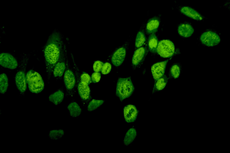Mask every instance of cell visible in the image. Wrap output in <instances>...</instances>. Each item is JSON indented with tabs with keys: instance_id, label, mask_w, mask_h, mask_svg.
Listing matches in <instances>:
<instances>
[{
	"instance_id": "cell-17",
	"label": "cell",
	"mask_w": 230,
	"mask_h": 153,
	"mask_svg": "<svg viewBox=\"0 0 230 153\" xmlns=\"http://www.w3.org/2000/svg\"><path fill=\"white\" fill-rule=\"evenodd\" d=\"M160 23V19L158 16L153 17L147 21L146 27V33L150 35L155 33L158 31Z\"/></svg>"
},
{
	"instance_id": "cell-12",
	"label": "cell",
	"mask_w": 230,
	"mask_h": 153,
	"mask_svg": "<svg viewBox=\"0 0 230 153\" xmlns=\"http://www.w3.org/2000/svg\"><path fill=\"white\" fill-rule=\"evenodd\" d=\"M148 52L146 47L142 46L135 50L132 59V65L133 68H135L143 63Z\"/></svg>"
},
{
	"instance_id": "cell-18",
	"label": "cell",
	"mask_w": 230,
	"mask_h": 153,
	"mask_svg": "<svg viewBox=\"0 0 230 153\" xmlns=\"http://www.w3.org/2000/svg\"><path fill=\"white\" fill-rule=\"evenodd\" d=\"M64 98V93L63 89L60 88L51 94L49 96V100L55 105L60 104Z\"/></svg>"
},
{
	"instance_id": "cell-8",
	"label": "cell",
	"mask_w": 230,
	"mask_h": 153,
	"mask_svg": "<svg viewBox=\"0 0 230 153\" xmlns=\"http://www.w3.org/2000/svg\"><path fill=\"white\" fill-rule=\"evenodd\" d=\"M68 57L66 46L64 43L59 59L55 66L53 71L54 76L57 79H61L64 73Z\"/></svg>"
},
{
	"instance_id": "cell-19",
	"label": "cell",
	"mask_w": 230,
	"mask_h": 153,
	"mask_svg": "<svg viewBox=\"0 0 230 153\" xmlns=\"http://www.w3.org/2000/svg\"><path fill=\"white\" fill-rule=\"evenodd\" d=\"M168 78L165 75H163L160 78L155 80V82L152 89V94L163 90L167 85Z\"/></svg>"
},
{
	"instance_id": "cell-22",
	"label": "cell",
	"mask_w": 230,
	"mask_h": 153,
	"mask_svg": "<svg viewBox=\"0 0 230 153\" xmlns=\"http://www.w3.org/2000/svg\"><path fill=\"white\" fill-rule=\"evenodd\" d=\"M137 131L133 127L130 128L126 133L123 140L124 144L128 146L134 141L137 136Z\"/></svg>"
},
{
	"instance_id": "cell-1",
	"label": "cell",
	"mask_w": 230,
	"mask_h": 153,
	"mask_svg": "<svg viewBox=\"0 0 230 153\" xmlns=\"http://www.w3.org/2000/svg\"><path fill=\"white\" fill-rule=\"evenodd\" d=\"M64 43V35L60 31L55 29L49 35L42 47L48 83H49L54 68L59 59Z\"/></svg>"
},
{
	"instance_id": "cell-13",
	"label": "cell",
	"mask_w": 230,
	"mask_h": 153,
	"mask_svg": "<svg viewBox=\"0 0 230 153\" xmlns=\"http://www.w3.org/2000/svg\"><path fill=\"white\" fill-rule=\"evenodd\" d=\"M178 10L182 14L194 20L202 21L205 19L199 13L191 7L186 6H180Z\"/></svg>"
},
{
	"instance_id": "cell-3",
	"label": "cell",
	"mask_w": 230,
	"mask_h": 153,
	"mask_svg": "<svg viewBox=\"0 0 230 153\" xmlns=\"http://www.w3.org/2000/svg\"><path fill=\"white\" fill-rule=\"evenodd\" d=\"M134 87L131 77H119L116 88V95L120 101L130 97L133 94Z\"/></svg>"
},
{
	"instance_id": "cell-10",
	"label": "cell",
	"mask_w": 230,
	"mask_h": 153,
	"mask_svg": "<svg viewBox=\"0 0 230 153\" xmlns=\"http://www.w3.org/2000/svg\"><path fill=\"white\" fill-rule=\"evenodd\" d=\"M128 44L126 42L113 52L111 56V61L115 67L120 66L125 58Z\"/></svg>"
},
{
	"instance_id": "cell-29",
	"label": "cell",
	"mask_w": 230,
	"mask_h": 153,
	"mask_svg": "<svg viewBox=\"0 0 230 153\" xmlns=\"http://www.w3.org/2000/svg\"><path fill=\"white\" fill-rule=\"evenodd\" d=\"M111 69V64L108 62H107L104 63L101 70L102 73L106 75L109 73Z\"/></svg>"
},
{
	"instance_id": "cell-20",
	"label": "cell",
	"mask_w": 230,
	"mask_h": 153,
	"mask_svg": "<svg viewBox=\"0 0 230 153\" xmlns=\"http://www.w3.org/2000/svg\"><path fill=\"white\" fill-rule=\"evenodd\" d=\"M181 65L180 63L173 64L170 67L169 73V79H176L180 76L181 71Z\"/></svg>"
},
{
	"instance_id": "cell-26",
	"label": "cell",
	"mask_w": 230,
	"mask_h": 153,
	"mask_svg": "<svg viewBox=\"0 0 230 153\" xmlns=\"http://www.w3.org/2000/svg\"><path fill=\"white\" fill-rule=\"evenodd\" d=\"M104 102L105 101L103 100L93 99L89 103L87 106V110L90 111H94L102 105Z\"/></svg>"
},
{
	"instance_id": "cell-9",
	"label": "cell",
	"mask_w": 230,
	"mask_h": 153,
	"mask_svg": "<svg viewBox=\"0 0 230 153\" xmlns=\"http://www.w3.org/2000/svg\"><path fill=\"white\" fill-rule=\"evenodd\" d=\"M199 39L201 43L207 47H213L217 45L220 42L219 35L215 31L208 30L201 35Z\"/></svg>"
},
{
	"instance_id": "cell-14",
	"label": "cell",
	"mask_w": 230,
	"mask_h": 153,
	"mask_svg": "<svg viewBox=\"0 0 230 153\" xmlns=\"http://www.w3.org/2000/svg\"><path fill=\"white\" fill-rule=\"evenodd\" d=\"M138 113V110L134 105L129 104L125 106L123 108L124 117L125 121L128 123L134 122Z\"/></svg>"
},
{
	"instance_id": "cell-25",
	"label": "cell",
	"mask_w": 230,
	"mask_h": 153,
	"mask_svg": "<svg viewBox=\"0 0 230 153\" xmlns=\"http://www.w3.org/2000/svg\"><path fill=\"white\" fill-rule=\"evenodd\" d=\"M8 86V79L6 74L3 73L0 75V91L2 94H4Z\"/></svg>"
},
{
	"instance_id": "cell-23",
	"label": "cell",
	"mask_w": 230,
	"mask_h": 153,
	"mask_svg": "<svg viewBox=\"0 0 230 153\" xmlns=\"http://www.w3.org/2000/svg\"><path fill=\"white\" fill-rule=\"evenodd\" d=\"M67 109L70 115L73 118L79 116L81 112V109L80 106L75 102H72L70 103L67 106Z\"/></svg>"
},
{
	"instance_id": "cell-4",
	"label": "cell",
	"mask_w": 230,
	"mask_h": 153,
	"mask_svg": "<svg viewBox=\"0 0 230 153\" xmlns=\"http://www.w3.org/2000/svg\"><path fill=\"white\" fill-rule=\"evenodd\" d=\"M26 81L30 91L33 93H40L44 88L42 77L38 73L33 70H30L27 72Z\"/></svg>"
},
{
	"instance_id": "cell-5",
	"label": "cell",
	"mask_w": 230,
	"mask_h": 153,
	"mask_svg": "<svg viewBox=\"0 0 230 153\" xmlns=\"http://www.w3.org/2000/svg\"><path fill=\"white\" fill-rule=\"evenodd\" d=\"M156 52L160 56L165 58H171L180 53L179 49L176 48L173 43L168 39L158 42Z\"/></svg>"
},
{
	"instance_id": "cell-15",
	"label": "cell",
	"mask_w": 230,
	"mask_h": 153,
	"mask_svg": "<svg viewBox=\"0 0 230 153\" xmlns=\"http://www.w3.org/2000/svg\"><path fill=\"white\" fill-rule=\"evenodd\" d=\"M169 59L158 62L153 64L151 67V72L155 80H156L163 75Z\"/></svg>"
},
{
	"instance_id": "cell-28",
	"label": "cell",
	"mask_w": 230,
	"mask_h": 153,
	"mask_svg": "<svg viewBox=\"0 0 230 153\" xmlns=\"http://www.w3.org/2000/svg\"><path fill=\"white\" fill-rule=\"evenodd\" d=\"M81 81L88 85L91 82V78L89 75L87 73L82 71L80 75Z\"/></svg>"
},
{
	"instance_id": "cell-11",
	"label": "cell",
	"mask_w": 230,
	"mask_h": 153,
	"mask_svg": "<svg viewBox=\"0 0 230 153\" xmlns=\"http://www.w3.org/2000/svg\"><path fill=\"white\" fill-rule=\"evenodd\" d=\"M0 59L1 65L4 68L14 69L16 68L19 65L16 58L10 53L1 52Z\"/></svg>"
},
{
	"instance_id": "cell-21",
	"label": "cell",
	"mask_w": 230,
	"mask_h": 153,
	"mask_svg": "<svg viewBox=\"0 0 230 153\" xmlns=\"http://www.w3.org/2000/svg\"><path fill=\"white\" fill-rule=\"evenodd\" d=\"M158 42V39L155 33L149 35L148 41V47L151 52L154 54L157 53L156 49Z\"/></svg>"
},
{
	"instance_id": "cell-30",
	"label": "cell",
	"mask_w": 230,
	"mask_h": 153,
	"mask_svg": "<svg viewBox=\"0 0 230 153\" xmlns=\"http://www.w3.org/2000/svg\"><path fill=\"white\" fill-rule=\"evenodd\" d=\"M103 63L101 61H95L93 65V70L94 72H99L101 71Z\"/></svg>"
},
{
	"instance_id": "cell-2",
	"label": "cell",
	"mask_w": 230,
	"mask_h": 153,
	"mask_svg": "<svg viewBox=\"0 0 230 153\" xmlns=\"http://www.w3.org/2000/svg\"><path fill=\"white\" fill-rule=\"evenodd\" d=\"M30 56L29 53H23L21 54L18 69L15 76L16 86L21 93H24L26 89V68Z\"/></svg>"
},
{
	"instance_id": "cell-7",
	"label": "cell",
	"mask_w": 230,
	"mask_h": 153,
	"mask_svg": "<svg viewBox=\"0 0 230 153\" xmlns=\"http://www.w3.org/2000/svg\"><path fill=\"white\" fill-rule=\"evenodd\" d=\"M63 82L65 87L68 92H72L77 87L75 74L73 68L71 66L68 57L64 73Z\"/></svg>"
},
{
	"instance_id": "cell-24",
	"label": "cell",
	"mask_w": 230,
	"mask_h": 153,
	"mask_svg": "<svg viewBox=\"0 0 230 153\" xmlns=\"http://www.w3.org/2000/svg\"><path fill=\"white\" fill-rule=\"evenodd\" d=\"M146 37L144 31L140 30L136 35L135 42V47L137 48L143 46L146 41Z\"/></svg>"
},
{
	"instance_id": "cell-31",
	"label": "cell",
	"mask_w": 230,
	"mask_h": 153,
	"mask_svg": "<svg viewBox=\"0 0 230 153\" xmlns=\"http://www.w3.org/2000/svg\"><path fill=\"white\" fill-rule=\"evenodd\" d=\"M91 82L93 83L99 82L101 79V74L99 72H94L91 76Z\"/></svg>"
},
{
	"instance_id": "cell-16",
	"label": "cell",
	"mask_w": 230,
	"mask_h": 153,
	"mask_svg": "<svg viewBox=\"0 0 230 153\" xmlns=\"http://www.w3.org/2000/svg\"><path fill=\"white\" fill-rule=\"evenodd\" d=\"M177 31L181 37L188 38L193 34L194 29L190 24L187 22H184L178 25Z\"/></svg>"
},
{
	"instance_id": "cell-27",
	"label": "cell",
	"mask_w": 230,
	"mask_h": 153,
	"mask_svg": "<svg viewBox=\"0 0 230 153\" xmlns=\"http://www.w3.org/2000/svg\"><path fill=\"white\" fill-rule=\"evenodd\" d=\"M64 134V131L62 129H54L49 132V136L52 140H57L62 138Z\"/></svg>"
},
{
	"instance_id": "cell-6",
	"label": "cell",
	"mask_w": 230,
	"mask_h": 153,
	"mask_svg": "<svg viewBox=\"0 0 230 153\" xmlns=\"http://www.w3.org/2000/svg\"><path fill=\"white\" fill-rule=\"evenodd\" d=\"M71 57L73 62V68L76 76L77 86L78 93L82 100H87L90 96V90L89 85L81 81L79 69L75 62L73 55H71Z\"/></svg>"
}]
</instances>
